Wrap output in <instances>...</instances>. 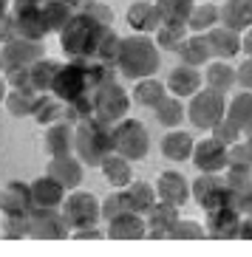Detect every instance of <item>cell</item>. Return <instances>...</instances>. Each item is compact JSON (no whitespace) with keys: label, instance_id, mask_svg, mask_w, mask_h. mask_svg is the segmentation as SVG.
<instances>
[{"label":"cell","instance_id":"obj_1","mask_svg":"<svg viewBox=\"0 0 252 257\" xmlns=\"http://www.w3.org/2000/svg\"><path fill=\"white\" fill-rule=\"evenodd\" d=\"M111 79H116V68L100 62L97 57L68 60V62H60V71L54 76V85L48 93H54L62 102H74L85 93H94L100 85L111 82Z\"/></svg>","mask_w":252,"mask_h":257},{"label":"cell","instance_id":"obj_2","mask_svg":"<svg viewBox=\"0 0 252 257\" xmlns=\"http://www.w3.org/2000/svg\"><path fill=\"white\" fill-rule=\"evenodd\" d=\"M161 65V54L156 40L150 34H130L119 43V57H116V71L128 79H145L153 76Z\"/></svg>","mask_w":252,"mask_h":257},{"label":"cell","instance_id":"obj_3","mask_svg":"<svg viewBox=\"0 0 252 257\" xmlns=\"http://www.w3.org/2000/svg\"><path fill=\"white\" fill-rule=\"evenodd\" d=\"M114 153V124H105L97 116L74 124V156L82 167H100L105 156Z\"/></svg>","mask_w":252,"mask_h":257},{"label":"cell","instance_id":"obj_4","mask_svg":"<svg viewBox=\"0 0 252 257\" xmlns=\"http://www.w3.org/2000/svg\"><path fill=\"white\" fill-rule=\"evenodd\" d=\"M111 26L97 23L94 17H88L85 12H76L71 17L65 29L60 31V43L62 51L68 54V60H85V57H97V48H100L102 37Z\"/></svg>","mask_w":252,"mask_h":257},{"label":"cell","instance_id":"obj_5","mask_svg":"<svg viewBox=\"0 0 252 257\" xmlns=\"http://www.w3.org/2000/svg\"><path fill=\"white\" fill-rule=\"evenodd\" d=\"M227 113V99L224 93L213 91V88H199V91L190 96V105H187V119H190L193 127L199 130H213L218 121Z\"/></svg>","mask_w":252,"mask_h":257},{"label":"cell","instance_id":"obj_6","mask_svg":"<svg viewBox=\"0 0 252 257\" xmlns=\"http://www.w3.org/2000/svg\"><path fill=\"white\" fill-rule=\"evenodd\" d=\"M114 153L125 156L130 161L145 159L150 153V136H147V127L139 119H130L125 116L122 121L114 124Z\"/></svg>","mask_w":252,"mask_h":257},{"label":"cell","instance_id":"obj_7","mask_svg":"<svg viewBox=\"0 0 252 257\" xmlns=\"http://www.w3.org/2000/svg\"><path fill=\"white\" fill-rule=\"evenodd\" d=\"M62 215L68 220L71 229H85V226H97L102 220V201L94 192H85V189H71L65 201H62Z\"/></svg>","mask_w":252,"mask_h":257},{"label":"cell","instance_id":"obj_8","mask_svg":"<svg viewBox=\"0 0 252 257\" xmlns=\"http://www.w3.org/2000/svg\"><path fill=\"white\" fill-rule=\"evenodd\" d=\"M190 198L196 204H201V209H218V206L235 204V192L227 187L221 173H199L196 181L190 184Z\"/></svg>","mask_w":252,"mask_h":257},{"label":"cell","instance_id":"obj_9","mask_svg":"<svg viewBox=\"0 0 252 257\" xmlns=\"http://www.w3.org/2000/svg\"><path fill=\"white\" fill-rule=\"evenodd\" d=\"M130 110V99H128V91H125L122 85L111 79V82L100 85L97 91H94V116L105 124H116V121H122Z\"/></svg>","mask_w":252,"mask_h":257},{"label":"cell","instance_id":"obj_10","mask_svg":"<svg viewBox=\"0 0 252 257\" xmlns=\"http://www.w3.org/2000/svg\"><path fill=\"white\" fill-rule=\"evenodd\" d=\"M29 229L31 237L37 240H65L71 237V226L60 206H31L29 212Z\"/></svg>","mask_w":252,"mask_h":257},{"label":"cell","instance_id":"obj_11","mask_svg":"<svg viewBox=\"0 0 252 257\" xmlns=\"http://www.w3.org/2000/svg\"><path fill=\"white\" fill-rule=\"evenodd\" d=\"M46 57V46L43 40H29V37H9L0 46V60H3V71L9 68H31L37 60Z\"/></svg>","mask_w":252,"mask_h":257},{"label":"cell","instance_id":"obj_12","mask_svg":"<svg viewBox=\"0 0 252 257\" xmlns=\"http://www.w3.org/2000/svg\"><path fill=\"white\" fill-rule=\"evenodd\" d=\"M204 229H207V237H213V240H238L241 212L235 209V204L218 206V209H207Z\"/></svg>","mask_w":252,"mask_h":257},{"label":"cell","instance_id":"obj_13","mask_svg":"<svg viewBox=\"0 0 252 257\" xmlns=\"http://www.w3.org/2000/svg\"><path fill=\"white\" fill-rule=\"evenodd\" d=\"M190 161L196 164L199 173H224V167H227V144H221L213 136L201 139L193 147Z\"/></svg>","mask_w":252,"mask_h":257},{"label":"cell","instance_id":"obj_14","mask_svg":"<svg viewBox=\"0 0 252 257\" xmlns=\"http://www.w3.org/2000/svg\"><path fill=\"white\" fill-rule=\"evenodd\" d=\"M43 6V3H40ZM37 3H26V6H12V17H15V34L29 40H43L48 34L46 23H43V9Z\"/></svg>","mask_w":252,"mask_h":257},{"label":"cell","instance_id":"obj_15","mask_svg":"<svg viewBox=\"0 0 252 257\" xmlns=\"http://www.w3.org/2000/svg\"><path fill=\"white\" fill-rule=\"evenodd\" d=\"M31 206H34L31 184L9 181L6 187L0 189V212H3V218H6V215H29Z\"/></svg>","mask_w":252,"mask_h":257},{"label":"cell","instance_id":"obj_16","mask_svg":"<svg viewBox=\"0 0 252 257\" xmlns=\"http://www.w3.org/2000/svg\"><path fill=\"white\" fill-rule=\"evenodd\" d=\"M179 209H182V206L159 198V201L147 209V237H150V240H167V229L179 220Z\"/></svg>","mask_w":252,"mask_h":257},{"label":"cell","instance_id":"obj_17","mask_svg":"<svg viewBox=\"0 0 252 257\" xmlns=\"http://www.w3.org/2000/svg\"><path fill=\"white\" fill-rule=\"evenodd\" d=\"M105 237H111V240H142V237H147V220L139 212H122L119 218L108 220Z\"/></svg>","mask_w":252,"mask_h":257},{"label":"cell","instance_id":"obj_18","mask_svg":"<svg viewBox=\"0 0 252 257\" xmlns=\"http://www.w3.org/2000/svg\"><path fill=\"white\" fill-rule=\"evenodd\" d=\"M153 187H156V195L161 201H170V204H176V206H184L190 201V181L182 173L164 170V173H159V178H156Z\"/></svg>","mask_w":252,"mask_h":257},{"label":"cell","instance_id":"obj_19","mask_svg":"<svg viewBox=\"0 0 252 257\" xmlns=\"http://www.w3.org/2000/svg\"><path fill=\"white\" fill-rule=\"evenodd\" d=\"M46 173L51 175V178H57V181L71 192V189H76L82 184V161L76 159L74 153H68V156H51Z\"/></svg>","mask_w":252,"mask_h":257},{"label":"cell","instance_id":"obj_20","mask_svg":"<svg viewBox=\"0 0 252 257\" xmlns=\"http://www.w3.org/2000/svg\"><path fill=\"white\" fill-rule=\"evenodd\" d=\"M128 26L136 34H156V29L161 26V15L153 0H136L128 6Z\"/></svg>","mask_w":252,"mask_h":257},{"label":"cell","instance_id":"obj_21","mask_svg":"<svg viewBox=\"0 0 252 257\" xmlns=\"http://www.w3.org/2000/svg\"><path fill=\"white\" fill-rule=\"evenodd\" d=\"M207 40L213 48V60H232L241 51V34L232 29H224L221 23L207 31Z\"/></svg>","mask_w":252,"mask_h":257},{"label":"cell","instance_id":"obj_22","mask_svg":"<svg viewBox=\"0 0 252 257\" xmlns=\"http://www.w3.org/2000/svg\"><path fill=\"white\" fill-rule=\"evenodd\" d=\"M204 82V76L199 74V68H193V65H176V68L170 71L167 76V91H173V96L184 99V96H193V93L201 88Z\"/></svg>","mask_w":252,"mask_h":257},{"label":"cell","instance_id":"obj_23","mask_svg":"<svg viewBox=\"0 0 252 257\" xmlns=\"http://www.w3.org/2000/svg\"><path fill=\"white\" fill-rule=\"evenodd\" d=\"M179 57H182L184 65H193V68L207 65V62L213 60V48H210L207 34H196V31H190L187 40L182 43V48H179Z\"/></svg>","mask_w":252,"mask_h":257},{"label":"cell","instance_id":"obj_24","mask_svg":"<svg viewBox=\"0 0 252 257\" xmlns=\"http://www.w3.org/2000/svg\"><path fill=\"white\" fill-rule=\"evenodd\" d=\"M65 192H68V189L62 187L57 178H51L48 173L31 181V198H34L37 206H62Z\"/></svg>","mask_w":252,"mask_h":257},{"label":"cell","instance_id":"obj_25","mask_svg":"<svg viewBox=\"0 0 252 257\" xmlns=\"http://www.w3.org/2000/svg\"><path fill=\"white\" fill-rule=\"evenodd\" d=\"M218 23L224 29H232V31H246L252 26V15H249V6L246 0H224L218 6Z\"/></svg>","mask_w":252,"mask_h":257},{"label":"cell","instance_id":"obj_26","mask_svg":"<svg viewBox=\"0 0 252 257\" xmlns=\"http://www.w3.org/2000/svg\"><path fill=\"white\" fill-rule=\"evenodd\" d=\"M100 170H102V175H105V181L114 189H122V187H128V184L133 181V164H130V159H125V156H119V153L105 156V161L100 164Z\"/></svg>","mask_w":252,"mask_h":257},{"label":"cell","instance_id":"obj_27","mask_svg":"<svg viewBox=\"0 0 252 257\" xmlns=\"http://www.w3.org/2000/svg\"><path fill=\"white\" fill-rule=\"evenodd\" d=\"M46 150L48 156H68L74 153V124L71 121H54L46 127Z\"/></svg>","mask_w":252,"mask_h":257},{"label":"cell","instance_id":"obj_28","mask_svg":"<svg viewBox=\"0 0 252 257\" xmlns=\"http://www.w3.org/2000/svg\"><path fill=\"white\" fill-rule=\"evenodd\" d=\"M159 147H161V156H164V159H173V161H190L196 142H193V136L187 133V130L170 127V130H167V136L161 139Z\"/></svg>","mask_w":252,"mask_h":257},{"label":"cell","instance_id":"obj_29","mask_svg":"<svg viewBox=\"0 0 252 257\" xmlns=\"http://www.w3.org/2000/svg\"><path fill=\"white\" fill-rule=\"evenodd\" d=\"M201 76H204L207 88H213L218 93H227L235 88V65H229L227 60H210Z\"/></svg>","mask_w":252,"mask_h":257},{"label":"cell","instance_id":"obj_30","mask_svg":"<svg viewBox=\"0 0 252 257\" xmlns=\"http://www.w3.org/2000/svg\"><path fill=\"white\" fill-rule=\"evenodd\" d=\"M40 9H43V23H46L48 34H60L65 23L76 15V6L68 0H46Z\"/></svg>","mask_w":252,"mask_h":257},{"label":"cell","instance_id":"obj_31","mask_svg":"<svg viewBox=\"0 0 252 257\" xmlns=\"http://www.w3.org/2000/svg\"><path fill=\"white\" fill-rule=\"evenodd\" d=\"M224 119H229L246 136V133L252 130V91H241V93H235V96L229 99Z\"/></svg>","mask_w":252,"mask_h":257},{"label":"cell","instance_id":"obj_32","mask_svg":"<svg viewBox=\"0 0 252 257\" xmlns=\"http://www.w3.org/2000/svg\"><path fill=\"white\" fill-rule=\"evenodd\" d=\"M31 116L40 121V124H54V121H62L65 116V102L57 99L54 93H37V102H34V110Z\"/></svg>","mask_w":252,"mask_h":257},{"label":"cell","instance_id":"obj_33","mask_svg":"<svg viewBox=\"0 0 252 257\" xmlns=\"http://www.w3.org/2000/svg\"><path fill=\"white\" fill-rule=\"evenodd\" d=\"M153 113H156V121H159L161 127H179L184 121V116H187V107L182 105V99L173 96V93H167V96L161 99L159 105L153 107Z\"/></svg>","mask_w":252,"mask_h":257},{"label":"cell","instance_id":"obj_34","mask_svg":"<svg viewBox=\"0 0 252 257\" xmlns=\"http://www.w3.org/2000/svg\"><path fill=\"white\" fill-rule=\"evenodd\" d=\"M153 3L159 9L161 23H170V26H187L190 12L196 6V0H153Z\"/></svg>","mask_w":252,"mask_h":257},{"label":"cell","instance_id":"obj_35","mask_svg":"<svg viewBox=\"0 0 252 257\" xmlns=\"http://www.w3.org/2000/svg\"><path fill=\"white\" fill-rule=\"evenodd\" d=\"M34 102H37V91H31V88H9V91H6V99H3L6 110L15 116V119L31 116V110H34Z\"/></svg>","mask_w":252,"mask_h":257},{"label":"cell","instance_id":"obj_36","mask_svg":"<svg viewBox=\"0 0 252 257\" xmlns=\"http://www.w3.org/2000/svg\"><path fill=\"white\" fill-rule=\"evenodd\" d=\"M167 96V85L153 79V76H145V79H136V88H133V99H136L142 107H156L161 99Z\"/></svg>","mask_w":252,"mask_h":257},{"label":"cell","instance_id":"obj_37","mask_svg":"<svg viewBox=\"0 0 252 257\" xmlns=\"http://www.w3.org/2000/svg\"><path fill=\"white\" fill-rule=\"evenodd\" d=\"M125 192H128L130 209L139 212V215H147V209L159 201L156 187H153V184H147V181H130L128 187H125Z\"/></svg>","mask_w":252,"mask_h":257},{"label":"cell","instance_id":"obj_38","mask_svg":"<svg viewBox=\"0 0 252 257\" xmlns=\"http://www.w3.org/2000/svg\"><path fill=\"white\" fill-rule=\"evenodd\" d=\"M57 71H60V62L51 60V57H43V60H37L34 65L29 68L31 74V88L37 93H48L54 85V76H57Z\"/></svg>","mask_w":252,"mask_h":257},{"label":"cell","instance_id":"obj_39","mask_svg":"<svg viewBox=\"0 0 252 257\" xmlns=\"http://www.w3.org/2000/svg\"><path fill=\"white\" fill-rule=\"evenodd\" d=\"M213 26H218V6L215 3H196L190 12V20H187V29L196 34H207Z\"/></svg>","mask_w":252,"mask_h":257},{"label":"cell","instance_id":"obj_40","mask_svg":"<svg viewBox=\"0 0 252 257\" xmlns=\"http://www.w3.org/2000/svg\"><path fill=\"white\" fill-rule=\"evenodd\" d=\"M187 34H190V29L187 26H170V23H161L159 29H156V46L164 48V51H176L182 48V43L187 40Z\"/></svg>","mask_w":252,"mask_h":257},{"label":"cell","instance_id":"obj_41","mask_svg":"<svg viewBox=\"0 0 252 257\" xmlns=\"http://www.w3.org/2000/svg\"><path fill=\"white\" fill-rule=\"evenodd\" d=\"M201 237H207L204 223L190 220V218H179L176 223L167 229V240H201Z\"/></svg>","mask_w":252,"mask_h":257},{"label":"cell","instance_id":"obj_42","mask_svg":"<svg viewBox=\"0 0 252 257\" xmlns=\"http://www.w3.org/2000/svg\"><path fill=\"white\" fill-rule=\"evenodd\" d=\"M122 212H133L130 209V201H128V192H125V187L122 189H114L111 195L102 201V220H114V218H119Z\"/></svg>","mask_w":252,"mask_h":257},{"label":"cell","instance_id":"obj_43","mask_svg":"<svg viewBox=\"0 0 252 257\" xmlns=\"http://www.w3.org/2000/svg\"><path fill=\"white\" fill-rule=\"evenodd\" d=\"M119 43H122V37L114 31V26L105 31V37H102L100 48H97V60L105 62V65H114L116 68V57H119Z\"/></svg>","mask_w":252,"mask_h":257},{"label":"cell","instance_id":"obj_44","mask_svg":"<svg viewBox=\"0 0 252 257\" xmlns=\"http://www.w3.org/2000/svg\"><path fill=\"white\" fill-rule=\"evenodd\" d=\"M224 181L232 192L244 189L246 184H252V164H227L224 167Z\"/></svg>","mask_w":252,"mask_h":257},{"label":"cell","instance_id":"obj_45","mask_svg":"<svg viewBox=\"0 0 252 257\" xmlns=\"http://www.w3.org/2000/svg\"><path fill=\"white\" fill-rule=\"evenodd\" d=\"M91 116H94V93H85V96L74 99V102H65V119L71 124H76L82 119H91Z\"/></svg>","mask_w":252,"mask_h":257},{"label":"cell","instance_id":"obj_46","mask_svg":"<svg viewBox=\"0 0 252 257\" xmlns=\"http://www.w3.org/2000/svg\"><path fill=\"white\" fill-rule=\"evenodd\" d=\"M3 237H6V240H23V237H31L29 215H6V220H3Z\"/></svg>","mask_w":252,"mask_h":257},{"label":"cell","instance_id":"obj_47","mask_svg":"<svg viewBox=\"0 0 252 257\" xmlns=\"http://www.w3.org/2000/svg\"><path fill=\"white\" fill-rule=\"evenodd\" d=\"M79 12H85L88 17H94V20L102 23V26H114V9L108 6L105 0H88Z\"/></svg>","mask_w":252,"mask_h":257},{"label":"cell","instance_id":"obj_48","mask_svg":"<svg viewBox=\"0 0 252 257\" xmlns=\"http://www.w3.org/2000/svg\"><path fill=\"white\" fill-rule=\"evenodd\" d=\"M210 133H213V139H218V142L227 144V147H229V144H235V142H241V136H244V133H241V130H238L229 119H221L213 130H210Z\"/></svg>","mask_w":252,"mask_h":257},{"label":"cell","instance_id":"obj_49","mask_svg":"<svg viewBox=\"0 0 252 257\" xmlns=\"http://www.w3.org/2000/svg\"><path fill=\"white\" fill-rule=\"evenodd\" d=\"M3 79H6L9 88H31L29 68H9V71H3ZM31 91H34V88H31Z\"/></svg>","mask_w":252,"mask_h":257},{"label":"cell","instance_id":"obj_50","mask_svg":"<svg viewBox=\"0 0 252 257\" xmlns=\"http://www.w3.org/2000/svg\"><path fill=\"white\" fill-rule=\"evenodd\" d=\"M235 85H241V91H252V57L235 68Z\"/></svg>","mask_w":252,"mask_h":257},{"label":"cell","instance_id":"obj_51","mask_svg":"<svg viewBox=\"0 0 252 257\" xmlns=\"http://www.w3.org/2000/svg\"><path fill=\"white\" fill-rule=\"evenodd\" d=\"M235 209L241 215H252V184H246L244 189L235 192Z\"/></svg>","mask_w":252,"mask_h":257},{"label":"cell","instance_id":"obj_52","mask_svg":"<svg viewBox=\"0 0 252 257\" xmlns=\"http://www.w3.org/2000/svg\"><path fill=\"white\" fill-rule=\"evenodd\" d=\"M74 240H105V229L100 226H85V229H71Z\"/></svg>","mask_w":252,"mask_h":257},{"label":"cell","instance_id":"obj_53","mask_svg":"<svg viewBox=\"0 0 252 257\" xmlns=\"http://www.w3.org/2000/svg\"><path fill=\"white\" fill-rule=\"evenodd\" d=\"M9 37H15V17H12V12L0 17V46H3Z\"/></svg>","mask_w":252,"mask_h":257},{"label":"cell","instance_id":"obj_54","mask_svg":"<svg viewBox=\"0 0 252 257\" xmlns=\"http://www.w3.org/2000/svg\"><path fill=\"white\" fill-rule=\"evenodd\" d=\"M238 240H252V215L241 218V232H238Z\"/></svg>","mask_w":252,"mask_h":257},{"label":"cell","instance_id":"obj_55","mask_svg":"<svg viewBox=\"0 0 252 257\" xmlns=\"http://www.w3.org/2000/svg\"><path fill=\"white\" fill-rule=\"evenodd\" d=\"M241 51H244L246 57H252V26L246 31H241Z\"/></svg>","mask_w":252,"mask_h":257},{"label":"cell","instance_id":"obj_56","mask_svg":"<svg viewBox=\"0 0 252 257\" xmlns=\"http://www.w3.org/2000/svg\"><path fill=\"white\" fill-rule=\"evenodd\" d=\"M6 91H9V85H6V79H3V74H0V102L6 99Z\"/></svg>","mask_w":252,"mask_h":257},{"label":"cell","instance_id":"obj_57","mask_svg":"<svg viewBox=\"0 0 252 257\" xmlns=\"http://www.w3.org/2000/svg\"><path fill=\"white\" fill-rule=\"evenodd\" d=\"M9 9H12V0H0V17L9 15Z\"/></svg>","mask_w":252,"mask_h":257},{"label":"cell","instance_id":"obj_58","mask_svg":"<svg viewBox=\"0 0 252 257\" xmlns=\"http://www.w3.org/2000/svg\"><path fill=\"white\" fill-rule=\"evenodd\" d=\"M68 3H74V6H76V12H79V9H82L85 3H88V0H68Z\"/></svg>","mask_w":252,"mask_h":257},{"label":"cell","instance_id":"obj_59","mask_svg":"<svg viewBox=\"0 0 252 257\" xmlns=\"http://www.w3.org/2000/svg\"><path fill=\"white\" fill-rule=\"evenodd\" d=\"M246 144H249V147H252V130H249V133H246Z\"/></svg>","mask_w":252,"mask_h":257},{"label":"cell","instance_id":"obj_60","mask_svg":"<svg viewBox=\"0 0 252 257\" xmlns=\"http://www.w3.org/2000/svg\"><path fill=\"white\" fill-rule=\"evenodd\" d=\"M246 6H249V15H252V0H246Z\"/></svg>","mask_w":252,"mask_h":257},{"label":"cell","instance_id":"obj_61","mask_svg":"<svg viewBox=\"0 0 252 257\" xmlns=\"http://www.w3.org/2000/svg\"><path fill=\"white\" fill-rule=\"evenodd\" d=\"M0 74H3V60H0Z\"/></svg>","mask_w":252,"mask_h":257}]
</instances>
